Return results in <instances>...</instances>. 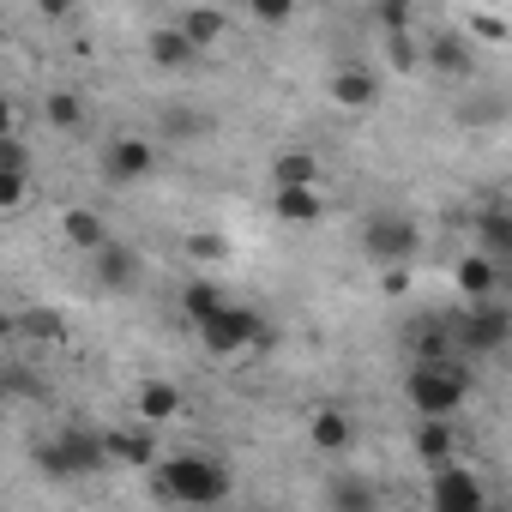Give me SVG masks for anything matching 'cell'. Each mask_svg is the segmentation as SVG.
Listing matches in <instances>:
<instances>
[{"label":"cell","mask_w":512,"mask_h":512,"mask_svg":"<svg viewBox=\"0 0 512 512\" xmlns=\"http://www.w3.org/2000/svg\"><path fill=\"white\" fill-rule=\"evenodd\" d=\"M151 482H157V494H163V500L193 506V512H205V506H223V500H229V470H223L217 458H205V452L163 458V464L151 470Z\"/></svg>","instance_id":"cell-1"},{"label":"cell","mask_w":512,"mask_h":512,"mask_svg":"<svg viewBox=\"0 0 512 512\" xmlns=\"http://www.w3.org/2000/svg\"><path fill=\"white\" fill-rule=\"evenodd\" d=\"M199 344H205L211 356H247V350H272V344H278V332H272V320H266V314H253V308L229 302L217 320H205V326H199Z\"/></svg>","instance_id":"cell-2"},{"label":"cell","mask_w":512,"mask_h":512,"mask_svg":"<svg viewBox=\"0 0 512 512\" xmlns=\"http://www.w3.org/2000/svg\"><path fill=\"white\" fill-rule=\"evenodd\" d=\"M404 392H410V404H416L422 422H452L470 386H464V368H452V362H416L410 380H404Z\"/></svg>","instance_id":"cell-3"},{"label":"cell","mask_w":512,"mask_h":512,"mask_svg":"<svg viewBox=\"0 0 512 512\" xmlns=\"http://www.w3.org/2000/svg\"><path fill=\"white\" fill-rule=\"evenodd\" d=\"M362 253H368L380 272L410 266L416 253H422V229H416V217H404V211H380V217H368V229H362Z\"/></svg>","instance_id":"cell-4"},{"label":"cell","mask_w":512,"mask_h":512,"mask_svg":"<svg viewBox=\"0 0 512 512\" xmlns=\"http://www.w3.org/2000/svg\"><path fill=\"white\" fill-rule=\"evenodd\" d=\"M458 332V344L470 350V356H500L506 344H512V308L494 296V302H476V308H464V320L452 326Z\"/></svg>","instance_id":"cell-5"},{"label":"cell","mask_w":512,"mask_h":512,"mask_svg":"<svg viewBox=\"0 0 512 512\" xmlns=\"http://www.w3.org/2000/svg\"><path fill=\"white\" fill-rule=\"evenodd\" d=\"M428 512H488L482 476H476V470H464V464L428 470Z\"/></svg>","instance_id":"cell-6"},{"label":"cell","mask_w":512,"mask_h":512,"mask_svg":"<svg viewBox=\"0 0 512 512\" xmlns=\"http://www.w3.org/2000/svg\"><path fill=\"white\" fill-rule=\"evenodd\" d=\"M422 67L440 79H470L476 73V43L464 31H428L422 37Z\"/></svg>","instance_id":"cell-7"},{"label":"cell","mask_w":512,"mask_h":512,"mask_svg":"<svg viewBox=\"0 0 512 512\" xmlns=\"http://www.w3.org/2000/svg\"><path fill=\"white\" fill-rule=\"evenodd\" d=\"M103 169L109 181H145L157 169V139H139V133H115L103 145Z\"/></svg>","instance_id":"cell-8"},{"label":"cell","mask_w":512,"mask_h":512,"mask_svg":"<svg viewBox=\"0 0 512 512\" xmlns=\"http://www.w3.org/2000/svg\"><path fill=\"white\" fill-rule=\"evenodd\" d=\"M91 284H97L103 296H127V290L139 284V253H133L127 241H109L97 260H91Z\"/></svg>","instance_id":"cell-9"},{"label":"cell","mask_w":512,"mask_h":512,"mask_svg":"<svg viewBox=\"0 0 512 512\" xmlns=\"http://www.w3.org/2000/svg\"><path fill=\"white\" fill-rule=\"evenodd\" d=\"M55 440H61V452H67V464H73V482H79V476H97L103 464H115V458H109V440H103L97 428H61Z\"/></svg>","instance_id":"cell-10"},{"label":"cell","mask_w":512,"mask_h":512,"mask_svg":"<svg viewBox=\"0 0 512 512\" xmlns=\"http://www.w3.org/2000/svg\"><path fill=\"white\" fill-rule=\"evenodd\" d=\"M452 284H458V296H464L470 308H476V302H494V290H500V266L488 260V253H476V247H470L464 260L452 266Z\"/></svg>","instance_id":"cell-11"},{"label":"cell","mask_w":512,"mask_h":512,"mask_svg":"<svg viewBox=\"0 0 512 512\" xmlns=\"http://www.w3.org/2000/svg\"><path fill=\"white\" fill-rule=\"evenodd\" d=\"M470 235H476V253H488L494 266H512V211L506 205H482Z\"/></svg>","instance_id":"cell-12"},{"label":"cell","mask_w":512,"mask_h":512,"mask_svg":"<svg viewBox=\"0 0 512 512\" xmlns=\"http://www.w3.org/2000/svg\"><path fill=\"white\" fill-rule=\"evenodd\" d=\"M103 440H109V458H115V464L157 470V434H151L145 422H133V428H103Z\"/></svg>","instance_id":"cell-13"},{"label":"cell","mask_w":512,"mask_h":512,"mask_svg":"<svg viewBox=\"0 0 512 512\" xmlns=\"http://www.w3.org/2000/svg\"><path fill=\"white\" fill-rule=\"evenodd\" d=\"M61 235H67V247H79V253H91V260H97V253H103V247L115 241L97 205H73V211L61 217Z\"/></svg>","instance_id":"cell-14"},{"label":"cell","mask_w":512,"mask_h":512,"mask_svg":"<svg viewBox=\"0 0 512 512\" xmlns=\"http://www.w3.org/2000/svg\"><path fill=\"white\" fill-rule=\"evenodd\" d=\"M205 133H211V115L193 109V103H169V109L157 115V145H193V139H205Z\"/></svg>","instance_id":"cell-15"},{"label":"cell","mask_w":512,"mask_h":512,"mask_svg":"<svg viewBox=\"0 0 512 512\" xmlns=\"http://www.w3.org/2000/svg\"><path fill=\"white\" fill-rule=\"evenodd\" d=\"M133 410H139L145 428H163V422L181 416V386H175V380H145V386L133 392Z\"/></svg>","instance_id":"cell-16"},{"label":"cell","mask_w":512,"mask_h":512,"mask_svg":"<svg viewBox=\"0 0 512 512\" xmlns=\"http://www.w3.org/2000/svg\"><path fill=\"white\" fill-rule=\"evenodd\" d=\"M326 512H380V494L368 476L338 470V476H326Z\"/></svg>","instance_id":"cell-17"},{"label":"cell","mask_w":512,"mask_h":512,"mask_svg":"<svg viewBox=\"0 0 512 512\" xmlns=\"http://www.w3.org/2000/svg\"><path fill=\"white\" fill-rule=\"evenodd\" d=\"M145 55H151V67H163V73H187V67L199 61V49L181 37V25L151 31V37H145Z\"/></svg>","instance_id":"cell-18"},{"label":"cell","mask_w":512,"mask_h":512,"mask_svg":"<svg viewBox=\"0 0 512 512\" xmlns=\"http://www.w3.org/2000/svg\"><path fill=\"white\" fill-rule=\"evenodd\" d=\"M332 103H338V109H374V103H380L374 67H338V73H332Z\"/></svg>","instance_id":"cell-19"},{"label":"cell","mask_w":512,"mask_h":512,"mask_svg":"<svg viewBox=\"0 0 512 512\" xmlns=\"http://www.w3.org/2000/svg\"><path fill=\"white\" fill-rule=\"evenodd\" d=\"M272 211H278V223L308 229L326 217V199H320V187H272Z\"/></svg>","instance_id":"cell-20"},{"label":"cell","mask_w":512,"mask_h":512,"mask_svg":"<svg viewBox=\"0 0 512 512\" xmlns=\"http://www.w3.org/2000/svg\"><path fill=\"white\" fill-rule=\"evenodd\" d=\"M416 458L428 464V470H446V464H458L452 452H458V434H452V422H416Z\"/></svg>","instance_id":"cell-21"},{"label":"cell","mask_w":512,"mask_h":512,"mask_svg":"<svg viewBox=\"0 0 512 512\" xmlns=\"http://www.w3.org/2000/svg\"><path fill=\"white\" fill-rule=\"evenodd\" d=\"M175 25H181V37H187L199 55H205V49H217V43H223V31H229V19H223L217 7H187Z\"/></svg>","instance_id":"cell-22"},{"label":"cell","mask_w":512,"mask_h":512,"mask_svg":"<svg viewBox=\"0 0 512 512\" xmlns=\"http://www.w3.org/2000/svg\"><path fill=\"white\" fill-rule=\"evenodd\" d=\"M308 440H314V452H344L350 440H356V422L344 416V410H314V422H308Z\"/></svg>","instance_id":"cell-23"},{"label":"cell","mask_w":512,"mask_h":512,"mask_svg":"<svg viewBox=\"0 0 512 512\" xmlns=\"http://www.w3.org/2000/svg\"><path fill=\"white\" fill-rule=\"evenodd\" d=\"M223 308H229V302H223V290H217L211 278H193V284L181 290V314H187L193 326H205V320H217Z\"/></svg>","instance_id":"cell-24"},{"label":"cell","mask_w":512,"mask_h":512,"mask_svg":"<svg viewBox=\"0 0 512 512\" xmlns=\"http://www.w3.org/2000/svg\"><path fill=\"white\" fill-rule=\"evenodd\" d=\"M272 181L278 187H320V163L308 151H278L272 157Z\"/></svg>","instance_id":"cell-25"},{"label":"cell","mask_w":512,"mask_h":512,"mask_svg":"<svg viewBox=\"0 0 512 512\" xmlns=\"http://www.w3.org/2000/svg\"><path fill=\"white\" fill-rule=\"evenodd\" d=\"M43 121H49L55 133H73V127L85 121V97H79V91H67V85H61V91H49V97H43Z\"/></svg>","instance_id":"cell-26"},{"label":"cell","mask_w":512,"mask_h":512,"mask_svg":"<svg viewBox=\"0 0 512 512\" xmlns=\"http://www.w3.org/2000/svg\"><path fill=\"white\" fill-rule=\"evenodd\" d=\"M446 338H452L446 320H422V326H416V362H446V350H452Z\"/></svg>","instance_id":"cell-27"},{"label":"cell","mask_w":512,"mask_h":512,"mask_svg":"<svg viewBox=\"0 0 512 512\" xmlns=\"http://www.w3.org/2000/svg\"><path fill=\"white\" fill-rule=\"evenodd\" d=\"M7 332H31V338H43V344H55L67 326H61V314H49V308H31V314H19V320H7Z\"/></svg>","instance_id":"cell-28"},{"label":"cell","mask_w":512,"mask_h":512,"mask_svg":"<svg viewBox=\"0 0 512 512\" xmlns=\"http://www.w3.org/2000/svg\"><path fill=\"white\" fill-rule=\"evenodd\" d=\"M464 37H470V43H506V37H512V19H500V13H470V19H464Z\"/></svg>","instance_id":"cell-29"},{"label":"cell","mask_w":512,"mask_h":512,"mask_svg":"<svg viewBox=\"0 0 512 512\" xmlns=\"http://www.w3.org/2000/svg\"><path fill=\"white\" fill-rule=\"evenodd\" d=\"M31 199V169H0V211H19Z\"/></svg>","instance_id":"cell-30"},{"label":"cell","mask_w":512,"mask_h":512,"mask_svg":"<svg viewBox=\"0 0 512 512\" xmlns=\"http://www.w3.org/2000/svg\"><path fill=\"white\" fill-rule=\"evenodd\" d=\"M37 470H43L49 482H73V464H67L61 440H43V446H37Z\"/></svg>","instance_id":"cell-31"},{"label":"cell","mask_w":512,"mask_h":512,"mask_svg":"<svg viewBox=\"0 0 512 512\" xmlns=\"http://www.w3.org/2000/svg\"><path fill=\"white\" fill-rule=\"evenodd\" d=\"M223 235H211V229H199V235H187V260H205V266H217L223 260Z\"/></svg>","instance_id":"cell-32"},{"label":"cell","mask_w":512,"mask_h":512,"mask_svg":"<svg viewBox=\"0 0 512 512\" xmlns=\"http://www.w3.org/2000/svg\"><path fill=\"white\" fill-rule=\"evenodd\" d=\"M386 55H392V67H404V73H416L422 67V43L404 31V37H386Z\"/></svg>","instance_id":"cell-33"},{"label":"cell","mask_w":512,"mask_h":512,"mask_svg":"<svg viewBox=\"0 0 512 512\" xmlns=\"http://www.w3.org/2000/svg\"><path fill=\"white\" fill-rule=\"evenodd\" d=\"M253 19H260V25H290L296 7H290V0H253Z\"/></svg>","instance_id":"cell-34"},{"label":"cell","mask_w":512,"mask_h":512,"mask_svg":"<svg viewBox=\"0 0 512 512\" xmlns=\"http://www.w3.org/2000/svg\"><path fill=\"white\" fill-rule=\"evenodd\" d=\"M380 290H386V296H404V290H410V266H392V272H380Z\"/></svg>","instance_id":"cell-35"},{"label":"cell","mask_w":512,"mask_h":512,"mask_svg":"<svg viewBox=\"0 0 512 512\" xmlns=\"http://www.w3.org/2000/svg\"><path fill=\"white\" fill-rule=\"evenodd\" d=\"M500 205H506V211H512V193H506V199H500Z\"/></svg>","instance_id":"cell-36"}]
</instances>
